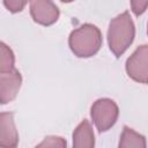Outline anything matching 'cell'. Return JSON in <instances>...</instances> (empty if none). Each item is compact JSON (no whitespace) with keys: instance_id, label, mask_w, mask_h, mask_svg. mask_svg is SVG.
<instances>
[{"instance_id":"6da1fadb","label":"cell","mask_w":148,"mask_h":148,"mask_svg":"<svg viewBox=\"0 0 148 148\" xmlns=\"http://www.w3.org/2000/svg\"><path fill=\"white\" fill-rule=\"evenodd\" d=\"M135 27L128 12H124L111 20L108 29V43L111 52L119 58L133 43Z\"/></svg>"},{"instance_id":"7a4b0ae2","label":"cell","mask_w":148,"mask_h":148,"mask_svg":"<svg viewBox=\"0 0 148 148\" xmlns=\"http://www.w3.org/2000/svg\"><path fill=\"white\" fill-rule=\"evenodd\" d=\"M68 45L72 52L79 58L92 57L102 46V34L94 24H82L71 32Z\"/></svg>"},{"instance_id":"3957f363","label":"cell","mask_w":148,"mask_h":148,"mask_svg":"<svg viewBox=\"0 0 148 148\" xmlns=\"http://www.w3.org/2000/svg\"><path fill=\"white\" fill-rule=\"evenodd\" d=\"M91 119L99 132H106L117 121L119 109L117 103L110 98H98L90 109Z\"/></svg>"},{"instance_id":"277c9868","label":"cell","mask_w":148,"mask_h":148,"mask_svg":"<svg viewBox=\"0 0 148 148\" xmlns=\"http://www.w3.org/2000/svg\"><path fill=\"white\" fill-rule=\"evenodd\" d=\"M127 75L139 82L146 84L148 82V46H139L126 61Z\"/></svg>"},{"instance_id":"5b68a950","label":"cell","mask_w":148,"mask_h":148,"mask_svg":"<svg viewBox=\"0 0 148 148\" xmlns=\"http://www.w3.org/2000/svg\"><path fill=\"white\" fill-rule=\"evenodd\" d=\"M30 14L34 21L42 25H51L59 18V8L49 0H35L30 2Z\"/></svg>"},{"instance_id":"8992f818","label":"cell","mask_w":148,"mask_h":148,"mask_svg":"<svg viewBox=\"0 0 148 148\" xmlns=\"http://www.w3.org/2000/svg\"><path fill=\"white\" fill-rule=\"evenodd\" d=\"M22 84V76L17 69L0 73V104L15 99Z\"/></svg>"},{"instance_id":"52a82bcc","label":"cell","mask_w":148,"mask_h":148,"mask_svg":"<svg viewBox=\"0 0 148 148\" xmlns=\"http://www.w3.org/2000/svg\"><path fill=\"white\" fill-rule=\"evenodd\" d=\"M18 133L12 112H0V148H16Z\"/></svg>"},{"instance_id":"ba28073f","label":"cell","mask_w":148,"mask_h":148,"mask_svg":"<svg viewBox=\"0 0 148 148\" xmlns=\"http://www.w3.org/2000/svg\"><path fill=\"white\" fill-rule=\"evenodd\" d=\"M95 135L90 123L83 119L73 132V148H94Z\"/></svg>"},{"instance_id":"9c48e42d","label":"cell","mask_w":148,"mask_h":148,"mask_svg":"<svg viewBox=\"0 0 148 148\" xmlns=\"http://www.w3.org/2000/svg\"><path fill=\"white\" fill-rule=\"evenodd\" d=\"M118 148H146V139L128 126H124Z\"/></svg>"},{"instance_id":"30bf717a","label":"cell","mask_w":148,"mask_h":148,"mask_svg":"<svg viewBox=\"0 0 148 148\" xmlns=\"http://www.w3.org/2000/svg\"><path fill=\"white\" fill-rule=\"evenodd\" d=\"M15 57L12 49L0 40V73L14 69Z\"/></svg>"},{"instance_id":"8fae6325","label":"cell","mask_w":148,"mask_h":148,"mask_svg":"<svg viewBox=\"0 0 148 148\" xmlns=\"http://www.w3.org/2000/svg\"><path fill=\"white\" fill-rule=\"evenodd\" d=\"M66 147H67V142L64 138L50 135V136H46L35 148H66Z\"/></svg>"},{"instance_id":"7c38bea8","label":"cell","mask_w":148,"mask_h":148,"mask_svg":"<svg viewBox=\"0 0 148 148\" xmlns=\"http://www.w3.org/2000/svg\"><path fill=\"white\" fill-rule=\"evenodd\" d=\"M3 5H5V7L9 10V12H12V13H18V12H21L23 8H24V6L27 5V2L25 1H21V0H6V1H3Z\"/></svg>"},{"instance_id":"4fadbf2b","label":"cell","mask_w":148,"mask_h":148,"mask_svg":"<svg viewBox=\"0 0 148 148\" xmlns=\"http://www.w3.org/2000/svg\"><path fill=\"white\" fill-rule=\"evenodd\" d=\"M131 6H132L133 13H134L136 16H139V15H141L142 13H145V10H146V8H147V6H148V1H147V0H146V1H132V2H131Z\"/></svg>"}]
</instances>
